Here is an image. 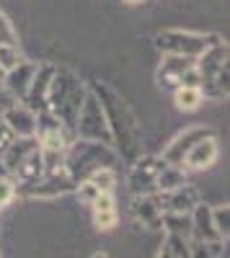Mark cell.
Listing matches in <instances>:
<instances>
[{
	"mask_svg": "<svg viewBox=\"0 0 230 258\" xmlns=\"http://www.w3.org/2000/svg\"><path fill=\"white\" fill-rule=\"evenodd\" d=\"M88 88L93 91V96L98 98L103 114L109 121V132H111V147L117 150V155L124 160H137L142 155V129L137 124V116L132 114V109L111 85L93 80L88 83Z\"/></svg>",
	"mask_w": 230,
	"mask_h": 258,
	"instance_id": "6da1fadb",
	"label": "cell"
},
{
	"mask_svg": "<svg viewBox=\"0 0 230 258\" xmlns=\"http://www.w3.org/2000/svg\"><path fill=\"white\" fill-rule=\"evenodd\" d=\"M86 93H88V85L80 83L73 70L54 68V75L49 80V91H47V111L54 114L68 129H73Z\"/></svg>",
	"mask_w": 230,
	"mask_h": 258,
	"instance_id": "7a4b0ae2",
	"label": "cell"
},
{
	"mask_svg": "<svg viewBox=\"0 0 230 258\" xmlns=\"http://www.w3.org/2000/svg\"><path fill=\"white\" fill-rule=\"evenodd\" d=\"M119 160L117 150L111 145H101V142H91V140H73L65 147V160H62V168L65 173L80 183L86 181L96 168H114Z\"/></svg>",
	"mask_w": 230,
	"mask_h": 258,
	"instance_id": "3957f363",
	"label": "cell"
},
{
	"mask_svg": "<svg viewBox=\"0 0 230 258\" xmlns=\"http://www.w3.org/2000/svg\"><path fill=\"white\" fill-rule=\"evenodd\" d=\"M194 68L199 75V91L204 98H227L230 93V68H227V44L220 39L217 44L207 47L197 59Z\"/></svg>",
	"mask_w": 230,
	"mask_h": 258,
	"instance_id": "277c9868",
	"label": "cell"
},
{
	"mask_svg": "<svg viewBox=\"0 0 230 258\" xmlns=\"http://www.w3.org/2000/svg\"><path fill=\"white\" fill-rule=\"evenodd\" d=\"M222 36L220 34H197V31H181V29H168L155 34V47L163 54H179V57H189L197 59L207 47L217 44Z\"/></svg>",
	"mask_w": 230,
	"mask_h": 258,
	"instance_id": "5b68a950",
	"label": "cell"
},
{
	"mask_svg": "<svg viewBox=\"0 0 230 258\" xmlns=\"http://www.w3.org/2000/svg\"><path fill=\"white\" fill-rule=\"evenodd\" d=\"M73 132H75L78 140H91V142H101V145H111V132H109L106 114H103L101 103H98V98L93 96L91 88H88L86 98H83V106L78 111Z\"/></svg>",
	"mask_w": 230,
	"mask_h": 258,
	"instance_id": "8992f818",
	"label": "cell"
},
{
	"mask_svg": "<svg viewBox=\"0 0 230 258\" xmlns=\"http://www.w3.org/2000/svg\"><path fill=\"white\" fill-rule=\"evenodd\" d=\"M165 160L160 155H140L137 160H132L130 168V194L132 197H148V194H155V178L163 170Z\"/></svg>",
	"mask_w": 230,
	"mask_h": 258,
	"instance_id": "52a82bcc",
	"label": "cell"
},
{
	"mask_svg": "<svg viewBox=\"0 0 230 258\" xmlns=\"http://www.w3.org/2000/svg\"><path fill=\"white\" fill-rule=\"evenodd\" d=\"M16 191L26 194V197H34V199H54V197H62V194L75 191V181L65 173V168L44 170L41 178H36L31 183H21V188L16 186Z\"/></svg>",
	"mask_w": 230,
	"mask_h": 258,
	"instance_id": "ba28073f",
	"label": "cell"
},
{
	"mask_svg": "<svg viewBox=\"0 0 230 258\" xmlns=\"http://www.w3.org/2000/svg\"><path fill=\"white\" fill-rule=\"evenodd\" d=\"M210 135H212V129H210V126H204V124L186 126L181 135H176V137H174L168 145L163 147L160 158H163L165 163H171V165H181V163H184V155L192 150V145H197L199 140L210 137Z\"/></svg>",
	"mask_w": 230,
	"mask_h": 258,
	"instance_id": "9c48e42d",
	"label": "cell"
},
{
	"mask_svg": "<svg viewBox=\"0 0 230 258\" xmlns=\"http://www.w3.org/2000/svg\"><path fill=\"white\" fill-rule=\"evenodd\" d=\"M54 75V64L52 62H36V73L31 78V85H29V91L26 96L21 98L18 103H24L26 109H31L34 114L39 111H47V91H49V80Z\"/></svg>",
	"mask_w": 230,
	"mask_h": 258,
	"instance_id": "30bf717a",
	"label": "cell"
},
{
	"mask_svg": "<svg viewBox=\"0 0 230 258\" xmlns=\"http://www.w3.org/2000/svg\"><path fill=\"white\" fill-rule=\"evenodd\" d=\"M155 199L160 204V212H171V214H189L199 204V194L189 183L179 186L174 191H155Z\"/></svg>",
	"mask_w": 230,
	"mask_h": 258,
	"instance_id": "8fae6325",
	"label": "cell"
},
{
	"mask_svg": "<svg viewBox=\"0 0 230 258\" xmlns=\"http://www.w3.org/2000/svg\"><path fill=\"white\" fill-rule=\"evenodd\" d=\"M194 68V59L189 57H179V54H163V62L158 68V83L160 88H168L171 93L181 85L184 75Z\"/></svg>",
	"mask_w": 230,
	"mask_h": 258,
	"instance_id": "7c38bea8",
	"label": "cell"
},
{
	"mask_svg": "<svg viewBox=\"0 0 230 258\" xmlns=\"http://www.w3.org/2000/svg\"><path fill=\"white\" fill-rule=\"evenodd\" d=\"M220 158V147H217V140L215 135L210 137H204L199 140L197 145H192V150L184 155V168H189V170H207V168H212Z\"/></svg>",
	"mask_w": 230,
	"mask_h": 258,
	"instance_id": "4fadbf2b",
	"label": "cell"
},
{
	"mask_svg": "<svg viewBox=\"0 0 230 258\" xmlns=\"http://www.w3.org/2000/svg\"><path fill=\"white\" fill-rule=\"evenodd\" d=\"M0 116H3V121L11 129L13 137H34V132H36V114L31 109H26L24 103L11 106V109H6Z\"/></svg>",
	"mask_w": 230,
	"mask_h": 258,
	"instance_id": "5bb4252c",
	"label": "cell"
},
{
	"mask_svg": "<svg viewBox=\"0 0 230 258\" xmlns=\"http://www.w3.org/2000/svg\"><path fill=\"white\" fill-rule=\"evenodd\" d=\"M189 220H192V238L194 240H202V243H210V245H217L222 243L220 235L212 225V209L204 207V204H197L192 212H189Z\"/></svg>",
	"mask_w": 230,
	"mask_h": 258,
	"instance_id": "9a60e30c",
	"label": "cell"
},
{
	"mask_svg": "<svg viewBox=\"0 0 230 258\" xmlns=\"http://www.w3.org/2000/svg\"><path fill=\"white\" fill-rule=\"evenodd\" d=\"M34 73H36V62H21L18 68H13L11 73H6V80H3V85L6 88L21 101L26 96V91H29V85H31V78H34Z\"/></svg>",
	"mask_w": 230,
	"mask_h": 258,
	"instance_id": "2e32d148",
	"label": "cell"
},
{
	"mask_svg": "<svg viewBox=\"0 0 230 258\" xmlns=\"http://www.w3.org/2000/svg\"><path fill=\"white\" fill-rule=\"evenodd\" d=\"M132 214L145 225V227H160V204L155 199V194H148V197H135L132 199Z\"/></svg>",
	"mask_w": 230,
	"mask_h": 258,
	"instance_id": "e0dca14e",
	"label": "cell"
},
{
	"mask_svg": "<svg viewBox=\"0 0 230 258\" xmlns=\"http://www.w3.org/2000/svg\"><path fill=\"white\" fill-rule=\"evenodd\" d=\"M41 176H44V163H41V153L36 147L34 153H29L24 160L18 163V168L13 170V181L16 183H31V181H36Z\"/></svg>",
	"mask_w": 230,
	"mask_h": 258,
	"instance_id": "ac0fdd59",
	"label": "cell"
},
{
	"mask_svg": "<svg viewBox=\"0 0 230 258\" xmlns=\"http://www.w3.org/2000/svg\"><path fill=\"white\" fill-rule=\"evenodd\" d=\"M186 183H189V181H186V168L165 163L163 170L158 173V178H155V191H174V188L186 186Z\"/></svg>",
	"mask_w": 230,
	"mask_h": 258,
	"instance_id": "d6986e66",
	"label": "cell"
},
{
	"mask_svg": "<svg viewBox=\"0 0 230 258\" xmlns=\"http://www.w3.org/2000/svg\"><path fill=\"white\" fill-rule=\"evenodd\" d=\"M174 103L179 111H197L204 103V93L199 91V85H179L174 91Z\"/></svg>",
	"mask_w": 230,
	"mask_h": 258,
	"instance_id": "ffe728a7",
	"label": "cell"
},
{
	"mask_svg": "<svg viewBox=\"0 0 230 258\" xmlns=\"http://www.w3.org/2000/svg\"><path fill=\"white\" fill-rule=\"evenodd\" d=\"M86 181H88V183H93L98 191H114L117 173H114V168H96Z\"/></svg>",
	"mask_w": 230,
	"mask_h": 258,
	"instance_id": "44dd1931",
	"label": "cell"
},
{
	"mask_svg": "<svg viewBox=\"0 0 230 258\" xmlns=\"http://www.w3.org/2000/svg\"><path fill=\"white\" fill-rule=\"evenodd\" d=\"M21 62H26V57H24V52L18 49V44L16 47L0 44V68H3L6 73H11L13 68H18Z\"/></svg>",
	"mask_w": 230,
	"mask_h": 258,
	"instance_id": "7402d4cb",
	"label": "cell"
},
{
	"mask_svg": "<svg viewBox=\"0 0 230 258\" xmlns=\"http://www.w3.org/2000/svg\"><path fill=\"white\" fill-rule=\"evenodd\" d=\"M212 225L220 235V240H227V235H230V209H227V204L212 209Z\"/></svg>",
	"mask_w": 230,
	"mask_h": 258,
	"instance_id": "603a6c76",
	"label": "cell"
},
{
	"mask_svg": "<svg viewBox=\"0 0 230 258\" xmlns=\"http://www.w3.org/2000/svg\"><path fill=\"white\" fill-rule=\"evenodd\" d=\"M0 44H6V47H16L18 44V34L11 24V18L0 11Z\"/></svg>",
	"mask_w": 230,
	"mask_h": 258,
	"instance_id": "cb8c5ba5",
	"label": "cell"
},
{
	"mask_svg": "<svg viewBox=\"0 0 230 258\" xmlns=\"http://www.w3.org/2000/svg\"><path fill=\"white\" fill-rule=\"evenodd\" d=\"M16 186L18 183L13 178H0V209H6L8 204H13V199L18 197Z\"/></svg>",
	"mask_w": 230,
	"mask_h": 258,
	"instance_id": "d4e9b609",
	"label": "cell"
},
{
	"mask_svg": "<svg viewBox=\"0 0 230 258\" xmlns=\"http://www.w3.org/2000/svg\"><path fill=\"white\" fill-rule=\"evenodd\" d=\"M119 222V214L117 209H109V212H93V225L98 230H114Z\"/></svg>",
	"mask_w": 230,
	"mask_h": 258,
	"instance_id": "484cf974",
	"label": "cell"
},
{
	"mask_svg": "<svg viewBox=\"0 0 230 258\" xmlns=\"http://www.w3.org/2000/svg\"><path fill=\"white\" fill-rule=\"evenodd\" d=\"M75 191H78V197H80V202H86L88 207L93 204V199L98 197V188L93 186V183H88V181H80V183H75Z\"/></svg>",
	"mask_w": 230,
	"mask_h": 258,
	"instance_id": "4316f807",
	"label": "cell"
},
{
	"mask_svg": "<svg viewBox=\"0 0 230 258\" xmlns=\"http://www.w3.org/2000/svg\"><path fill=\"white\" fill-rule=\"evenodd\" d=\"M13 140H16V137L11 135V129L6 126L3 116H0V153H3V150H6V147H8V145H11Z\"/></svg>",
	"mask_w": 230,
	"mask_h": 258,
	"instance_id": "83f0119b",
	"label": "cell"
},
{
	"mask_svg": "<svg viewBox=\"0 0 230 258\" xmlns=\"http://www.w3.org/2000/svg\"><path fill=\"white\" fill-rule=\"evenodd\" d=\"M3 80H6V70L0 68V85H3Z\"/></svg>",
	"mask_w": 230,
	"mask_h": 258,
	"instance_id": "f1b7e54d",
	"label": "cell"
},
{
	"mask_svg": "<svg viewBox=\"0 0 230 258\" xmlns=\"http://www.w3.org/2000/svg\"><path fill=\"white\" fill-rule=\"evenodd\" d=\"M124 3H130V6H135V3H145V0H124Z\"/></svg>",
	"mask_w": 230,
	"mask_h": 258,
	"instance_id": "f546056e",
	"label": "cell"
},
{
	"mask_svg": "<svg viewBox=\"0 0 230 258\" xmlns=\"http://www.w3.org/2000/svg\"><path fill=\"white\" fill-rule=\"evenodd\" d=\"M93 258H109V255H106V253H96Z\"/></svg>",
	"mask_w": 230,
	"mask_h": 258,
	"instance_id": "4dcf8cb0",
	"label": "cell"
}]
</instances>
